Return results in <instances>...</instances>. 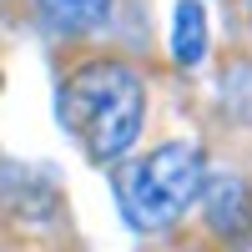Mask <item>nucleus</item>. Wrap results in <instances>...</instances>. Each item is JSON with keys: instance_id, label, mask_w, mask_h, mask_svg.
<instances>
[{"instance_id": "f257e3e1", "label": "nucleus", "mask_w": 252, "mask_h": 252, "mask_svg": "<svg viewBox=\"0 0 252 252\" xmlns=\"http://www.w3.org/2000/svg\"><path fill=\"white\" fill-rule=\"evenodd\" d=\"M141 111H146V91L136 71L121 61H91L61 86V121L96 161H116L131 152L141 131Z\"/></svg>"}, {"instance_id": "f03ea898", "label": "nucleus", "mask_w": 252, "mask_h": 252, "mask_svg": "<svg viewBox=\"0 0 252 252\" xmlns=\"http://www.w3.org/2000/svg\"><path fill=\"white\" fill-rule=\"evenodd\" d=\"M202 192V152L187 141H166L152 157H136L116 172V202L121 217L136 232L172 227Z\"/></svg>"}, {"instance_id": "7ed1b4c3", "label": "nucleus", "mask_w": 252, "mask_h": 252, "mask_svg": "<svg viewBox=\"0 0 252 252\" xmlns=\"http://www.w3.org/2000/svg\"><path fill=\"white\" fill-rule=\"evenodd\" d=\"M207 222H212V232L222 237H242L252 232V192L232 177H217L207 187Z\"/></svg>"}, {"instance_id": "20e7f679", "label": "nucleus", "mask_w": 252, "mask_h": 252, "mask_svg": "<svg viewBox=\"0 0 252 252\" xmlns=\"http://www.w3.org/2000/svg\"><path fill=\"white\" fill-rule=\"evenodd\" d=\"M172 56L177 66H197L207 56V10L197 0H177L172 10Z\"/></svg>"}, {"instance_id": "39448f33", "label": "nucleus", "mask_w": 252, "mask_h": 252, "mask_svg": "<svg viewBox=\"0 0 252 252\" xmlns=\"http://www.w3.org/2000/svg\"><path fill=\"white\" fill-rule=\"evenodd\" d=\"M40 10L61 31H91V26H101L111 15V0H40Z\"/></svg>"}]
</instances>
